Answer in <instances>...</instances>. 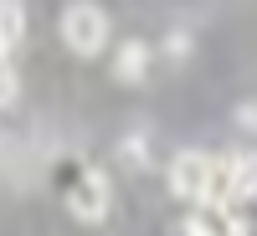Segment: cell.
<instances>
[{
  "instance_id": "6da1fadb",
  "label": "cell",
  "mask_w": 257,
  "mask_h": 236,
  "mask_svg": "<svg viewBox=\"0 0 257 236\" xmlns=\"http://www.w3.org/2000/svg\"><path fill=\"white\" fill-rule=\"evenodd\" d=\"M108 11L98 6V0H72L67 11H62V41L77 52V57H98L108 47Z\"/></svg>"
},
{
  "instance_id": "7a4b0ae2",
  "label": "cell",
  "mask_w": 257,
  "mask_h": 236,
  "mask_svg": "<svg viewBox=\"0 0 257 236\" xmlns=\"http://www.w3.org/2000/svg\"><path fill=\"white\" fill-rule=\"evenodd\" d=\"M108 205H113L108 175H103V169H82V175L72 180V190H67V210H72L77 221H103Z\"/></svg>"
},
{
  "instance_id": "3957f363",
  "label": "cell",
  "mask_w": 257,
  "mask_h": 236,
  "mask_svg": "<svg viewBox=\"0 0 257 236\" xmlns=\"http://www.w3.org/2000/svg\"><path fill=\"white\" fill-rule=\"evenodd\" d=\"M206 175H211V154H201V149H180L170 159V190L180 200H201L206 195Z\"/></svg>"
},
{
  "instance_id": "277c9868",
  "label": "cell",
  "mask_w": 257,
  "mask_h": 236,
  "mask_svg": "<svg viewBox=\"0 0 257 236\" xmlns=\"http://www.w3.org/2000/svg\"><path fill=\"white\" fill-rule=\"evenodd\" d=\"M185 236H247V221L231 205H201L185 221Z\"/></svg>"
},
{
  "instance_id": "5b68a950",
  "label": "cell",
  "mask_w": 257,
  "mask_h": 236,
  "mask_svg": "<svg viewBox=\"0 0 257 236\" xmlns=\"http://www.w3.org/2000/svg\"><path fill=\"white\" fill-rule=\"evenodd\" d=\"M21 41H26V11H21V0H0V57H16Z\"/></svg>"
},
{
  "instance_id": "8992f818",
  "label": "cell",
  "mask_w": 257,
  "mask_h": 236,
  "mask_svg": "<svg viewBox=\"0 0 257 236\" xmlns=\"http://www.w3.org/2000/svg\"><path fill=\"white\" fill-rule=\"evenodd\" d=\"M144 72H149V47L144 41H123L118 57H113V77L118 82H144Z\"/></svg>"
},
{
  "instance_id": "52a82bcc",
  "label": "cell",
  "mask_w": 257,
  "mask_h": 236,
  "mask_svg": "<svg viewBox=\"0 0 257 236\" xmlns=\"http://www.w3.org/2000/svg\"><path fill=\"white\" fill-rule=\"evenodd\" d=\"M231 200H257V154H231Z\"/></svg>"
},
{
  "instance_id": "ba28073f",
  "label": "cell",
  "mask_w": 257,
  "mask_h": 236,
  "mask_svg": "<svg viewBox=\"0 0 257 236\" xmlns=\"http://www.w3.org/2000/svg\"><path fill=\"white\" fill-rule=\"evenodd\" d=\"M201 205H231V159H211V175H206V195Z\"/></svg>"
},
{
  "instance_id": "9c48e42d",
  "label": "cell",
  "mask_w": 257,
  "mask_h": 236,
  "mask_svg": "<svg viewBox=\"0 0 257 236\" xmlns=\"http://www.w3.org/2000/svg\"><path fill=\"white\" fill-rule=\"evenodd\" d=\"M11 98H16V67H11L6 57H0V108H6Z\"/></svg>"
}]
</instances>
